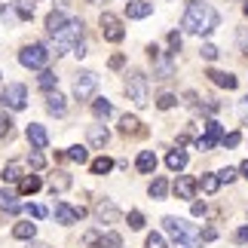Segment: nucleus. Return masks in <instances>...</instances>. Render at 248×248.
I'll use <instances>...</instances> for the list:
<instances>
[{
  "label": "nucleus",
  "mask_w": 248,
  "mask_h": 248,
  "mask_svg": "<svg viewBox=\"0 0 248 248\" xmlns=\"http://www.w3.org/2000/svg\"><path fill=\"white\" fill-rule=\"evenodd\" d=\"M154 199H166V193H169V181L166 178H154L150 181V190H147Z\"/></svg>",
  "instance_id": "28"
},
{
  "label": "nucleus",
  "mask_w": 248,
  "mask_h": 248,
  "mask_svg": "<svg viewBox=\"0 0 248 248\" xmlns=\"http://www.w3.org/2000/svg\"><path fill=\"white\" fill-rule=\"evenodd\" d=\"M18 62H22L25 68H31V71H43L46 62H49V49H46L43 43H31V46H25V49L18 52Z\"/></svg>",
  "instance_id": "6"
},
{
  "label": "nucleus",
  "mask_w": 248,
  "mask_h": 248,
  "mask_svg": "<svg viewBox=\"0 0 248 248\" xmlns=\"http://www.w3.org/2000/svg\"><path fill=\"white\" fill-rule=\"evenodd\" d=\"M163 227H166V233L175 236V242H199V233L202 230H196L193 224H187L184 217H163Z\"/></svg>",
  "instance_id": "3"
},
{
  "label": "nucleus",
  "mask_w": 248,
  "mask_h": 248,
  "mask_svg": "<svg viewBox=\"0 0 248 248\" xmlns=\"http://www.w3.org/2000/svg\"><path fill=\"white\" fill-rule=\"evenodd\" d=\"M196 190H199V181L190 178V175H181V178L175 181V196H178V199H193Z\"/></svg>",
  "instance_id": "12"
},
{
  "label": "nucleus",
  "mask_w": 248,
  "mask_h": 248,
  "mask_svg": "<svg viewBox=\"0 0 248 248\" xmlns=\"http://www.w3.org/2000/svg\"><path fill=\"white\" fill-rule=\"evenodd\" d=\"M154 13V3H147V0H129L126 3V16L129 18H147Z\"/></svg>",
  "instance_id": "18"
},
{
  "label": "nucleus",
  "mask_w": 248,
  "mask_h": 248,
  "mask_svg": "<svg viewBox=\"0 0 248 248\" xmlns=\"http://www.w3.org/2000/svg\"><path fill=\"white\" fill-rule=\"evenodd\" d=\"M217 141H224V129H221V123L208 120V123H205V135H199L196 147H199V150H212Z\"/></svg>",
  "instance_id": "9"
},
{
  "label": "nucleus",
  "mask_w": 248,
  "mask_h": 248,
  "mask_svg": "<svg viewBox=\"0 0 248 248\" xmlns=\"http://www.w3.org/2000/svg\"><path fill=\"white\" fill-rule=\"evenodd\" d=\"M221 144H224V147H236V144H239V132H230V135H224Z\"/></svg>",
  "instance_id": "47"
},
{
  "label": "nucleus",
  "mask_w": 248,
  "mask_h": 248,
  "mask_svg": "<svg viewBox=\"0 0 248 248\" xmlns=\"http://www.w3.org/2000/svg\"><path fill=\"white\" fill-rule=\"evenodd\" d=\"M245 16H248V3H245Z\"/></svg>",
  "instance_id": "56"
},
{
  "label": "nucleus",
  "mask_w": 248,
  "mask_h": 248,
  "mask_svg": "<svg viewBox=\"0 0 248 248\" xmlns=\"http://www.w3.org/2000/svg\"><path fill=\"white\" fill-rule=\"evenodd\" d=\"M55 40H59L62 46H74V43H80L83 40V22H77V18H74V22H68V28H64V31L55 37Z\"/></svg>",
  "instance_id": "13"
},
{
  "label": "nucleus",
  "mask_w": 248,
  "mask_h": 248,
  "mask_svg": "<svg viewBox=\"0 0 248 248\" xmlns=\"http://www.w3.org/2000/svg\"><path fill=\"white\" fill-rule=\"evenodd\" d=\"M110 141V132L101 126V123H95V126H89V144L92 147H104Z\"/></svg>",
  "instance_id": "21"
},
{
  "label": "nucleus",
  "mask_w": 248,
  "mask_h": 248,
  "mask_svg": "<svg viewBox=\"0 0 248 248\" xmlns=\"http://www.w3.org/2000/svg\"><path fill=\"white\" fill-rule=\"evenodd\" d=\"M83 215H86V208H74L68 202H55V217H59V224H77V221H83Z\"/></svg>",
  "instance_id": "10"
},
{
  "label": "nucleus",
  "mask_w": 248,
  "mask_h": 248,
  "mask_svg": "<svg viewBox=\"0 0 248 248\" xmlns=\"http://www.w3.org/2000/svg\"><path fill=\"white\" fill-rule=\"evenodd\" d=\"M13 236H16V239H25V242H31L34 236H37V224H31V221H22V224H16V227H13Z\"/></svg>",
  "instance_id": "23"
},
{
  "label": "nucleus",
  "mask_w": 248,
  "mask_h": 248,
  "mask_svg": "<svg viewBox=\"0 0 248 248\" xmlns=\"http://www.w3.org/2000/svg\"><path fill=\"white\" fill-rule=\"evenodd\" d=\"M184 101H187V108H199V101H196V92H184Z\"/></svg>",
  "instance_id": "50"
},
{
  "label": "nucleus",
  "mask_w": 248,
  "mask_h": 248,
  "mask_svg": "<svg viewBox=\"0 0 248 248\" xmlns=\"http://www.w3.org/2000/svg\"><path fill=\"white\" fill-rule=\"evenodd\" d=\"M239 171H242V178H248V159H245V163L239 166Z\"/></svg>",
  "instance_id": "54"
},
{
  "label": "nucleus",
  "mask_w": 248,
  "mask_h": 248,
  "mask_svg": "<svg viewBox=\"0 0 248 248\" xmlns=\"http://www.w3.org/2000/svg\"><path fill=\"white\" fill-rule=\"evenodd\" d=\"M190 212H193L196 217H202V215H205V202H193V208H190Z\"/></svg>",
  "instance_id": "51"
},
{
  "label": "nucleus",
  "mask_w": 248,
  "mask_h": 248,
  "mask_svg": "<svg viewBox=\"0 0 248 248\" xmlns=\"http://www.w3.org/2000/svg\"><path fill=\"white\" fill-rule=\"evenodd\" d=\"M71 187V175L68 171H55V175L49 178V190L52 193H62V190H68Z\"/></svg>",
  "instance_id": "26"
},
{
  "label": "nucleus",
  "mask_w": 248,
  "mask_h": 248,
  "mask_svg": "<svg viewBox=\"0 0 248 248\" xmlns=\"http://www.w3.org/2000/svg\"><path fill=\"white\" fill-rule=\"evenodd\" d=\"M68 159H74V163L83 166V163H89V150H86L83 144H74V147L68 150Z\"/></svg>",
  "instance_id": "33"
},
{
  "label": "nucleus",
  "mask_w": 248,
  "mask_h": 248,
  "mask_svg": "<svg viewBox=\"0 0 248 248\" xmlns=\"http://www.w3.org/2000/svg\"><path fill=\"white\" fill-rule=\"evenodd\" d=\"M181 43H184V40H181V34L171 31V34H169V49H171V52H181Z\"/></svg>",
  "instance_id": "43"
},
{
  "label": "nucleus",
  "mask_w": 248,
  "mask_h": 248,
  "mask_svg": "<svg viewBox=\"0 0 248 248\" xmlns=\"http://www.w3.org/2000/svg\"><path fill=\"white\" fill-rule=\"evenodd\" d=\"M9 184V181H22V169H18V163H9V166H3V175H0Z\"/></svg>",
  "instance_id": "34"
},
{
  "label": "nucleus",
  "mask_w": 248,
  "mask_h": 248,
  "mask_svg": "<svg viewBox=\"0 0 248 248\" xmlns=\"http://www.w3.org/2000/svg\"><path fill=\"white\" fill-rule=\"evenodd\" d=\"M28 248H49V245H43V242H31Z\"/></svg>",
  "instance_id": "55"
},
{
  "label": "nucleus",
  "mask_w": 248,
  "mask_h": 248,
  "mask_svg": "<svg viewBox=\"0 0 248 248\" xmlns=\"http://www.w3.org/2000/svg\"><path fill=\"white\" fill-rule=\"evenodd\" d=\"M0 104L9 110H22L25 104H28V89L22 83H6V86H0Z\"/></svg>",
  "instance_id": "5"
},
{
  "label": "nucleus",
  "mask_w": 248,
  "mask_h": 248,
  "mask_svg": "<svg viewBox=\"0 0 248 248\" xmlns=\"http://www.w3.org/2000/svg\"><path fill=\"white\" fill-rule=\"evenodd\" d=\"M129 227H132V230H141V227H144V215H141V212H129Z\"/></svg>",
  "instance_id": "42"
},
{
  "label": "nucleus",
  "mask_w": 248,
  "mask_h": 248,
  "mask_svg": "<svg viewBox=\"0 0 248 248\" xmlns=\"http://www.w3.org/2000/svg\"><path fill=\"white\" fill-rule=\"evenodd\" d=\"M166 166L171 169V171H181V169H184L187 166V154H184V150H169V156H166Z\"/></svg>",
  "instance_id": "24"
},
{
  "label": "nucleus",
  "mask_w": 248,
  "mask_h": 248,
  "mask_svg": "<svg viewBox=\"0 0 248 248\" xmlns=\"http://www.w3.org/2000/svg\"><path fill=\"white\" fill-rule=\"evenodd\" d=\"M86 3H95V0H86Z\"/></svg>",
  "instance_id": "57"
},
{
  "label": "nucleus",
  "mask_w": 248,
  "mask_h": 248,
  "mask_svg": "<svg viewBox=\"0 0 248 248\" xmlns=\"http://www.w3.org/2000/svg\"><path fill=\"white\" fill-rule=\"evenodd\" d=\"M126 95H129V98L138 104V108H144V104H150L147 77H144L141 71H129V74H126Z\"/></svg>",
  "instance_id": "2"
},
{
  "label": "nucleus",
  "mask_w": 248,
  "mask_h": 248,
  "mask_svg": "<svg viewBox=\"0 0 248 248\" xmlns=\"http://www.w3.org/2000/svg\"><path fill=\"white\" fill-rule=\"evenodd\" d=\"M0 77H3V74H0Z\"/></svg>",
  "instance_id": "58"
},
{
  "label": "nucleus",
  "mask_w": 248,
  "mask_h": 248,
  "mask_svg": "<svg viewBox=\"0 0 248 248\" xmlns=\"http://www.w3.org/2000/svg\"><path fill=\"white\" fill-rule=\"evenodd\" d=\"M95 89H98V74H92V71H80L77 74V80H74V95H77L80 101H89Z\"/></svg>",
  "instance_id": "7"
},
{
  "label": "nucleus",
  "mask_w": 248,
  "mask_h": 248,
  "mask_svg": "<svg viewBox=\"0 0 248 248\" xmlns=\"http://www.w3.org/2000/svg\"><path fill=\"white\" fill-rule=\"evenodd\" d=\"M147 55H150V62H154V77L156 80H171V77H175V59L166 55L156 43L147 46Z\"/></svg>",
  "instance_id": "4"
},
{
  "label": "nucleus",
  "mask_w": 248,
  "mask_h": 248,
  "mask_svg": "<svg viewBox=\"0 0 248 248\" xmlns=\"http://www.w3.org/2000/svg\"><path fill=\"white\" fill-rule=\"evenodd\" d=\"M217 178H221V184H233V181L239 178V175H236V169H230V166H227V169H221V171H217Z\"/></svg>",
  "instance_id": "39"
},
{
  "label": "nucleus",
  "mask_w": 248,
  "mask_h": 248,
  "mask_svg": "<svg viewBox=\"0 0 248 248\" xmlns=\"http://www.w3.org/2000/svg\"><path fill=\"white\" fill-rule=\"evenodd\" d=\"M199 187H202L205 193H217V187H221V178H217V175H202V178H199Z\"/></svg>",
  "instance_id": "32"
},
{
  "label": "nucleus",
  "mask_w": 248,
  "mask_h": 248,
  "mask_svg": "<svg viewBox=\"0 0 248 248\" xmlns=\"http://www.w3.org/2000/svg\"><path fill=\"white\" fill-rule=\"evenodd\" d=\"M16 16L22 18V22L34 18V3H31V0H16Z\"/></svg>",
  "instance_id": "29"
},
{
  "label": "nucleus",
  "mask_w": 248,
  "mask_h": 248,
  "mask_svg": "<svg viewBox=\"0 0 248 248\" xmlns=\"http://www.w3.org/2000/svg\"><path fill=\"white\" fill-rule=\"evenodd\" d=\"M205 77L212 80L215 86H221V89H236V86H239V80H236L233 74H227V71H215V68H212Z\"/></svg>",
  "instance_id": "19"
},
{
  "label": "nucleus",
  "mask_w": 248,
  "mask_h": 248,
  "mask_svg": "<svg viewBox=\"0 0 248 248\" xmlns=\"http://www.w3.org/2000/svg\"><path fill=\"white\" fill-rule=\"evenodd\" d=\"M120 132L123 135H144V129H141V120L126 113V117H120Z\"/></svg>",
  "instance_id": "20"
},
{
  "label": "nucleus",
  "mask_w": 248,
  "mask_h": 248,
  "mask_svg": "<svg viewBox=\"0 0 248 248\" xmlns=\"http://www.w3.org/2000/svg\"><path fill=\"white\" fill-rule=\"evenodd\" d=\"M101 248H123L120 233H104V236H101Z\"/></svg>",
  "instance_id": "35"
},
{
  "label": "nucleus",
  "mask_w": 248,
  "mask_h": 248,
  "mask_svg": "<svg viewBox=\"0 0 248 248\" xmlns=\"http://www.w3.org/2000/svg\"><path fill=\"white\" fill-rule=\"evenodd\" d=\"M9 132H13V120H9V113L3 108V110H0V138H6Z\"/></svg>",
  "instance_id": "36"
},
{
  "label": "nucleus",
  "mask_w": 248,
  "mask_h": 248,
  "mask_svg": "<svg viewBox=\"0 0 248 248\" xmlns=\"http://www.w3.org/2000/svg\"><path fill=\"white\" fill-rule=\"evenodd\" d=\"M233 239L239 242V245H248V224H245V227H239V230H236V236H233Z\"/></svg>",
  "instance_id": "46"
},
{
  "label": "nucleus",
  "mask_w": 248,
  "mask_h": 248,
  "mask_svg": "<svg viewBox=\"0 0 248 248\" xmlns=\"http://www.w3.org/2000/svg\"><path fill=\"white\" fill-rule=\"evenodd\" d=\"M175 248H199L196 242H175Z\"/></svg>",
  "instance_id": "53"
},
{
  "label": "nucleus",
  "mask_w": 248,
  "mask_h": 248,
  "mask_svg": "<svg viewBox=\"0 0 248 248\" xmlns=\"http://www.w3.org/2000/svg\"><path fill=\"white\" fill-rule=\"evenodd\" d=\"M199 239H205V242H212V239H217V230L215 227H205L202 233H199Z\"/></svg>",
  "instance_id": "48"
},
{
  "label": "nucleus",
  "mask_w": 248,
  "mask_h": 248,
  "mask_svg": "<svg viewBox=\"0 0 248 248\" xmlns=\"http://www.w3.org/2000/svg\"><path fill=\"white\" fill-rule=\"evenodd\" d=\"M217 25H221V16H217V9L208 6V3H199V0L187 3L184 18H181V28H184V31H190V34H199V37H208Z\"/></svg>",
  "instance_id": "1"
},
{
  "label": "nucleus",
  "mask_w": 248,
  "mask_h": 248,
  "mask_svg": "<svg viewBox=\"0 0 248 248\" xmlns=\"http://www.w3.org/2000/svg\"><path fill=\"white\" fill-rule=\"evenodd\" d=\"M28 163H31V169H43V163H46V159H43V154H40V150H31V154H28Z\"/></svg>",
  "instance_id": "41"
},
{
  "label": "nucleus",
  "mask_w": 248,
  "mask_h": 248,
  "mask_svg": "<svg viewBox=\"0 0 248 248\" xmlns=\"http://www.w3.org/2000/svg\"><path fill=\"white\" fill-rule=\"evenodd\" d=\"M64 28H68V16H64L62 9H52V13L46 16V31H49L52 37H59Z\"/></svg>",
  "instance_id": "15"
},
{
  "label": "nucleus",
  "mask_w": 248,
  "mask_h": 248,
  "mask_svg": "<svg viewBox=\"0 0 248 248\" xmlns=\"http://www.w3.org/2000/svg\"><path fill=\"white\" fill-rule=\"evenodd\" d=\"M135 169L141 171V175H154L156 171V154L154 150H141L138 159H135Z\"/></svg>",
  "instance_id": "17"
},
{
  "label": "nucleus",
  "mask_w": 248,
  "mask_h": 248,
  "mask_svg": "<svg viewBox=\"0 0 248 248\" xmlns=\"http://www.w3.org/2000/svg\"><path fill=\"white\" fill-rule=\"evenodd\" d=\"M110 169H113V159H110V156H98V159H92V175H108Z\"/></svg>",
  "instance_id": "30"
},
{
  "label": "nucleus",
  "mask_w": 248,
  "mask_h": 248,
  "mask_svg": "<svg viewBox=\"0 0 248 248\" xmlns=\"http://www.w3.org/2000/svg\"><path fill=\"white\" fill-rule=\"evenodd\" d=\"M175 104H178V98H175V95H169V92H163L156 98V108L159 110H169V108H175Z\"/></svg>",
  "instance_id": "37"
},
{
  "label": "nucleus",
  "mask_w": 248,
  "mask_h": 248,
  "mask_svg": "<svg viewBox=\"0 0 248 248\" xmlns=\"http://www.w3.org/2000/svg\"><path fill=\"white\" fill-rule=\"evenodd\" d=\"M101 34H104V40L108 43H120L123 37H126V31H123V22L113 13H101Z\"/></svg>",
  "instance_id": "8"
},
{
  "label": "nucleus",
  "mask_w": 248,
  "mask_h": 248,
  "mask_svg": "<svg viewBox=\"0 0 248 248\" xmlns=\"http://www.w3.org/2000/svg\"><path fill=\"white\" fill-rule=\"evenodd\" d=\"M25 212L31 215V217H37V221H40V217H46V208H43V205H25Z\"/></svg>",
  "instance_id": "45"
},
{
  "label": "nucleus",
  "mask_w": 248,
  "mask_h": 248,
  "mask_svg": "<svg viewBox=\"0 0 248 248\" xmlns=\"http://www.w3.org/2000/svg\"><path fill=\"white\" fill-rule=\"evenodd\" d=\"M25 138H28V144H31L34 150H43L46 144H49V135H46V129L40 126V123H31V126L25 129Z\"/></svg>",
  "instance_id": "11"
},
{
  "label": "nucleus",
  "mask_w": 248,
  "mask_h": 248,
  "mask_svg": "<svg viewBox=\"0 0 248 248\" xmlns=\"http://www.w3.org/2000/svg\"><path fill=\"white\" fill-rule=\"evenodd\" d=\"M92 113H95L98 120H108L110 113H113V104H110L108 98H95V101H92Z\"/></svg>",
  "instance_id": "27"
},
{
  "label": "nucleus",
  "mask_w": 248,
  "mask_h": 248,
  "mask_svg": "<svg viewBox=\"0 0 248 248\" xmlns=\"http://www.w3.org/2000/svg\"><path fill=\"white\" fill-rule=\"evenodd\" d=\"M0 208H3V212H9V215H16L18 208H22V202H18V196L13 193V190H0Z\"/></svg>",
  "instance_id": "22"
},
{
  "label": "nucleus",
  "mask_w": 248,
  "mask_h": 248,
  "mask_svg": "<svg viewBox=\"0 0 248 248\" xmlns=\"http://www.w3.org/2000/svg\"><path fill=\"white\" fill-rule=\"evenodd\" d=\"M46 110L55 113V117H64L68 104H64V95H62L59 89H49V92H46Z\"/></svg>",
  "instance_id": "16"
},
{
  "label": "nucleus",
  "mask_w": 248,
  "mask_h": 248,
  "mask_svg": "<svg viewBox=\"0 0 248 248\" xmlns=\"http://www.w3.org/2000/svg\"><path fill=\"white\" fill-rule=\"evenodd\" d=\"M110 71H120L123 68V64H126V55H123V52H117V55H110Z\"/></svg>",
  "instance_id": "44"
},
{
  "label": "nucleus",
  "mask_w": 248,
  "mask_h": 248,
  "mask_svg": "<svg viewBox=\"0 0 248 248\" xmlns=\"http://www.w3.org/2000/svg\"><path fill=\"white\" fill-rule=\"evenodd\" d=\"M74 55H77V59H83V55H86V43H83V40L74 43Z\"/></svg>",
  "instance_id": "52"
},
{
  "label": "nucleus",
  "mask_w": 248,
  "mask_h": 248,
  "mask_svg": "<svg viewBox=\"0 0 248 248\" xmlns=\"http://www.w3.org/2000/svg\"><path fill=\"white\" fill-rule=\"evenodd\" d=\"M144 248H166V239L159 233H150L147 239H144Z\"/></svg>",
  "instance_id": "38"
},
{
  "label": "nucleus",
  "mask_w": 248,
  "mask_h": 248,
  "mask_svg": "<svg viewBox=\"0 0 248 248\" xmlns=\"http://www.w3.org/2000/svg\"><path fill=\"white\" fill-rule=\"evenodd\" d=\"M199 52H202V59H205V62H215L217 55H221V49H217V46H212V43H205Z\"/></svg>",
  "instance_id": "40"
},
{
  "label": "nucleus",
  "mask_w": 248,
  "mask_h": 248,
  "mask_svg": "<svg viewBox=\"0 0 248 248\" xmlns=\"http://www.w3.org/2000/svg\"><path fill=\"white\" fill-rule=\"evenodd\" d=\"M239 120H242V126H248V98H242L239 104Z\"/></svg>",
  "instance_id": "49"
},
{
  "label": "nucleus",
  "mask_w": 248,
  "mask_h": 248,
  "mask_svg": "<svg viewBox=\"0 0 248 248\" xmlns=\"http://www.w3.org/2000/svg\"><path fill=\"white\" fill-rule=\"evenodd\" d=\"M37 83H40V89L43 92H49V89H55V83H59V77H55V74L52 71H40V77H37Z\"/></svg>",
  "instance_id": "31"
},
{
  "label": "nucleus",
  "mask_w": 248,
  "mask_h": 248,
  "mask_svg": "<svg viewBox=\"0 0 248 248\" xmlns=\"http://www.w3.org/2000/svg\"><path fill=\"white\" fill-rule=\"evenodd\" d=\"M40 187H43L40 175H25L22 181H18V193H37Z\"/></svg>",
  "instance_id": "25"
},
{
  "label": "nucleus",
  "mask_w": 248,
  "mask_h": 248,
  "mask_svg": "<svg viewBox=\"0 0 248 248\" xmlns=\"http://www.w3.org/2000/svg\"><path fill=\"white\" fill-rule=\"evenodd\" d=\"M95 217H98L101 224H117L120 221V208L110 202V199H104V202H98V208H95Z\"/></svg>",
  "instance_id": "14"
}]
</instances>
